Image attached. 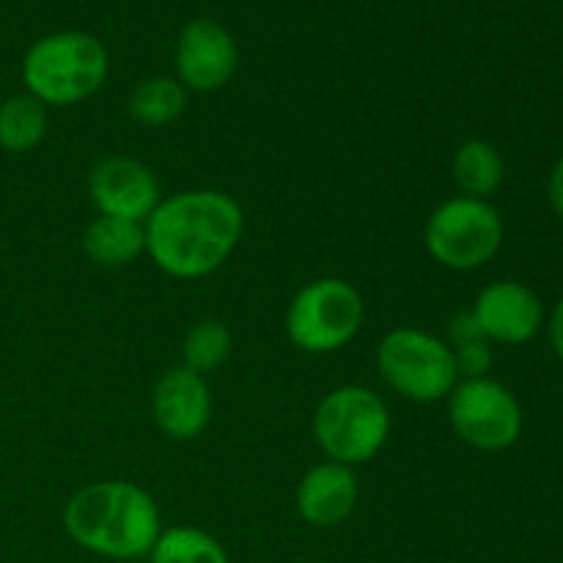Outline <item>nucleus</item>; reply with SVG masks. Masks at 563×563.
Returning <instances> with one entry per match:
<instances>
[{"label":"nucleus","mask_w":563,"mask_h":563,"mask_svg":"<svg viewBox=\"0 0 563 563\" xmlns=\"http://www.w3.org/2000/svg\"><path fill=\"white\" fill-rule=\"evenodd\" d=\"M146 229V253L154 267L176 280L218 273L236 251L245 212L220 190H181L157 203Z\"/></svg>","instance_id":"obj_1"},{"label":"nucleus","mask_w":563,"mask_h":563,"mask_svg":"<svg viewBox=\"0 0 563 563\" xmlns=\"http://www.w3.org/2000/svg\"><path fill=\"white\" fill-rule=\"evenodd\" d=\"M64 528L82 550L115 561L143 559L163 533L152 495L119 478L77 489L64 506Z\"/></svg>","instance_id":"obj_2"},{"label":"nucleus","mask_w":563,"mask_h":563,"mask_svg":"<svg viewBox=\"0 0 563 563\" xmlns=\"http://www.w3.org/2000/svg\"><path fill=\"white\" fill-rule=\"evenodd\" d=\"M110 58L97 36L82 31H60L42 36L22 58L25 93L44 108H69L93 97L108 80Z\"/></svg>","instance_id":"obj_3"},{"label":"nucleus","mask_w":563,"mask_h":563,"mask_svg":"<svg viewBox=\"0 0 563 563\" xmlns=\"http://www.w3.org/2000/svg\"><path fill=\"white\" fill-rule=\"evenodd\" d=\"M313 438L328 460L350 467L363 465L388 443L390 410L374 390L363 385H341L317 405Z\"/></svg>","instance_id":"obj_4"},{"label":"nucleus","mask_w":563,"mask_h":563,"mask_svg":"<svg viewBox=\"0 0 563 563\" xmlns=\"http://www.w3.org/2000/svg\"><path fill=\"white\" fill-rule=\"evenodd\" d=\"M377 372L390 390L418 405L449 399L460 383L454 350L421 328H396L377 344Z\"/></svg>","instance_id":"obj_5"},{"label":"nucleus","mask_w":563,"mask_h":563,"mask_svg":"<svg viewBox=\"0 0 563 563\" xmlns=\"http://www.w3.org/2000/svg\"><path fill=\"white\" fill-rule=\"evenodd\" d=\"M363 295L344 278H317L302 286L286 308V335L308 355L339 352L361 333Z\"/></svg>","instance_id":"obj_6"},{"label":"nucleus","mask_w":563,"mask_h":563,"mask_svg":"<svg viewBox=\"0 0 563 563\" xmlns=\"http://www.w3.org/2000/svg\"><path fill=\"white\" fill-rule=\"evenodd\" d=\"M423 245L440 267L471 273L498 256L504 245V218L489 201L454 196L429 214Z\"/></svg>","instance_id":"obj_7"},{"label":"nucleus","mask_w":563,"mask_h":563,"mask_svg":"<svg viewBox=\"0 0 563 563\" xmlns=\"http://www.w3.org/2000/svg\"><path fill=\"white\" fill-rule=\"evenodd\" d=\"M449 421L462 443L478 451H506L522 434V407L498 379H460L449 396Z\"/></svg>","instance_id":"obj_8"},{"label":"nucleus","mask_w":563,"mask_h":563,"mask_svg":"<svg viewBox=\"0 0 563 563\" xmlns=\"http://www.w3.org/2000/svg\"><path fill=\"white\" fill-rule=\"evenodd\" d=\"M88 196L104 218L135 220V223H146L148 214L163 201L154 170L141 159L124 154H113L93 165L88 176Z\"/></svg>","instance_id":"obj_9"},{"label":"nucleus","mask_w":563,"mask_h":563,"mask_svg":"<svg viewBox=\"0 0 563 563\" xmlns=\"http://www.w3.org/2000/svg\"><path fill=\"white\" fill-rule=\"evenodd\" d=\"M240 53L236 42L214 20H192L176 38V80L187 91L209 93L234 77Z\"/></svg>","instance_id":"obj_10"},{"label":"nucleus","mask_w":563,"mask_h":563,"mask_svg":"<svg viewBox=\"0 0 563 563\" xmlns=\"http://www.w3.org/2000/svg\"><path fill=\"white\" fill-rule=\"evenodd\" d=\"M152 418L165 438L187 443L212 421V394L203 374L174 366L159 374L152 388Z\"/></svg>","instance_id":"obj_11"},{"label":"nucleus","mask_w":563,"mask_h":563,"mask_svg":"<svg viewBox=\"0 0 563 563\" xmlns=\"http://www.w3.org/2000/svg\"><path fill=\"white\" fill-rule=\"evenodd\" d=\"M471 311L484 339L506 346L528 344L544 322V308L537 291L517 280L489 284L487 289L478 291Z\"/></svg>","instance_id":"obj_12"},{"label":"nucleus","mask_w":563,"mask_h":563,"mask_svg":"<svg viewBox=\"0 0 563 563\" xmlns=\"http://www.w3.org/2000/svg\"><path fill=\"white\" fill-rule=\"evenodd\" d=\"M361 498L355 467L341 462H319L300 478L295 493L297 515L313 528H335L355 511Z\"/></svg>","instance_id":"obj_13"},{"label":"nucleus","mask_w":563,"mask_h":563,"mask_svg":"<svg viewBox=\"0 0 563 563\" xmlns=\"http://www.w3.org/2000/svg\"><path fill=\"white\" fill-rule=\"evenodd\" d=\"M82 251L99 267H126L146 253V229L135 220L97 214L82 231Z\"/></svg>","instance_id":"obj_14"},{"label":"nucleus","mask_w":563,"mask_h":563,"mask_svg":"<svg viewBox=\"0 0 563 563\" xmlns=\"http://www.w3.org/2000/svg\"><path fill=\"white\" fill-rule=\"evenodd\" d=\"M451 176H454L462 196L487 201V198L504 185L506 165L495 143L473 137V141H465L454 152V159H451Z\"/></svg>","instance_id":"obj_15"},{"label":"nucleus","mask_w":563,"mask_h":563,"mask_svg":"<svg viewBox=\"0 0 563 563\" xmlns=\"http://www.w3.org/2000/svg\"><path fill=\"white\" fill-rule=\"evenodd\" d=\"M185 108L187 88L176 77L165 75L137 82L130 93V102H126V110H130L132 119L141 126H148V130H159V126H168L174 121H179Z\"/></svg>","instance_id":"obj_16"},{"label":"nucleus","mask_w":563,"mask_h":563,"mask_svg":"<svg viewBox=\"0 0 563 563\" xmlns=\"http://www.w3.org/2000/svg\"><path fill=\"white\" fill-rule=\"evenodd\" d=\"M47 108L31 93H16L0 102V148L27 154L47 135Z\"/></svg>","instance_id":"obj_17"},{"label":"nucleus","mask_w":563,"mask_h":563,"mask_svg":"<svg viewBox=\"0 0 563 563\" xmlns=\"http://www.w3.org/2000/svg\"><path fill=\"white\" fill-rule=\"evenodd\" d=\"M152 563H229V553L212 533L192 526H174L154 542Z\"/></svg>","instance_id":"obj_18"},{"label":"nucleus","mask_w":563,"mask_h":563,"mask_svg":"<svg viewBox=\"0 0 563 563\" xmlns=\"http://www.w3.org/2000/svg\"><path fill=\"white\" fill-rule=\"evenodd\" d=\"M234 350V335L220 319H201L192 324L181 341V366L196 374H212L223 366Z\"/></svg>","instance_id":"obj_19"},{"label":"nucleus","mask_w":563,"mask_h":563,"mask_svg":"<svg viewBox=\"0 0 563 563\" xmlns=\"http://www.w3.org/2000/svg\"><path fill=\"white\" fill-rule=\"evenodd\" d=\"M451 350H454L460 379L487 377V372L493 368V350H489V341H473V344L451 346Z\"/></svg>","instance_id":"obj_20"},{"label":"nucleus","mask_w":563,"mask_h":563,"mask_svg":"<svg viewBox=\"0 0 563 563\" xmlns=\"http://www.w3.org/2000/svg\"><path fill=\"white\" fill-rule=\"evenodd\" d=\"M473 341H487L484 339L482 328H478L476 317H473V311H462L456 313V317H451L449 339H445V344L465 346V344H473Z\"/></svg>","instance_id":"obj_21"},{"label":"nucleus","mask_w":563,"mask_h":563,"mask_svg":"<svg viewBox=\"0 0 563 563\" xmlns=\"http://www.w3.org/2000/svg\"><path fill=\"white\" fill-rule=\"evenodd\" d=\"M548 196H550V207L555 209L559 218H563V157L553 165V170H550Z\"/></svg>","instance_id":"obj_22"},{"label":"nucleus","mask_w":563,"mask_h":563,"mask_svg":"<svg viewBox=\"0 0 563 563\" xmlns=\"http://www.w3.org/2000/svg\"><path fill=\"white\" fill-rule=\"evenodd\" d=\"M548 333H550V344H553L555 355H559L563 361V297L559 300V306L553 308V317H550Z\"/></svg>","instance_id":"obj_23"},{"label":"nucleus","mask_w":563,"mask_h":563,"mask_svg":"<svg viewBox=\"0 0 563 563\" xmlns=\"http://www.w3.org/2000/svg\"><path fill=\"white\" fill-rule=\"evenodd\" d=\"M0 102H3V97H0Z\"/></svg>","instance_id":"obj_24"}]
</instances>
